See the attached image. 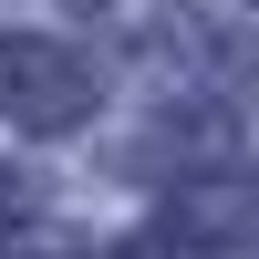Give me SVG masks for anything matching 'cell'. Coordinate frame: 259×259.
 Returning a JSON list of instances; mask_svg holds the SVG:
<instances>
[{"label":"cell","instance_id":"obj_1","mask_svg":"<svg viewBox=\"0 0 259 259\" xmlns=\"http://www.w3.org/2000/svg\"><path fill=\"white\" fill-rule=\"evenodd\" d=\"M94 104H104V83H94V62L73 41H31V31L0 41V114L21 135H73Z\"/></svg>","mask_w":259,"mask_h":259},{"label":"cell","instance_id":"obj_2","mask_svg":"<svg viewBox=\"0 0 259 259\" xmlns=\"http://www.w3.org/2000/svg\"><path fill=\"white\" fill-rule=\"evenodd\" d=\"M249 239H259V197H249V187H187V197H177V249L239 259Z\"/></svg>","mask_w":259,"mask_h":259}]
</instances>
